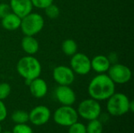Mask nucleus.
Wrapping results in <instances>:
<instances>
[{"mask_svg":"<svg viewBox=\"0 0 134 133\" xmlns=\"http://www.w3.org/2000/svg\"><path fill=\"white\" fill-rule=\"evenodd\" d=\"M13 133H33L32 129L27 124H16L13 129Z\"/></svg>","mask_w":134,"mask_h":133,"instance_id":"23","label":"nucleus"},{"mask_svg":"<svg viewBox=\"0 0 134 133\" xmlns=\"http://www.w3.org/2000/svg\"><path fill=\"white\" fill-rule=\"evenodd\" d=\"M46 15L49 18V19H56L60 15V9L59 7L52 3L49 5H48L46 8L44 9Z\"/></svg>","mask_w":134,"mask_h":133,"instance_id":"20","label":"nucleus"},{"mask_svg":"<svg viewBox=\"0 0 134 133\" xmlns=\"http://www.w3.org/2000/svg\"><path fill=\"white\" fill-rule=\"evenodd\" d=\"M107 100V111L111 115L119 117L130 112V100L126 94L115 92Z\"/></svg>","mask_w":134,"mask_h":133,"instance_id":"3","label":"nucleus"},{"mask_svg":"<svg viewBox=\"0 0 134 133\" xmlns=\"http://www.w3.org/2000/svg\"><path fill=\"white\" fill-rule=\"evenodd\" d=\"M115 92V84L108 74H98L92 78L88 85V93L90 98L97 101L107 100Z\"/></svg>","mask_w":134,"mask_h":133,"instance_id":"1","label":"nucleus"},{"mask_svg":"<svg viewBox=\"0 0 134 133\" xmlns=\"http://www.w3.org/2000/svg\"><path fill=\"white\" fill-rule=\"evenodd\" d=\"M29 122L36 126H41L46 124L51 117V111L46 107L43 105H39L34 107L30 113Z\"/></svg>","mask_w":134,"mask_h":133,"instance_id":"10","label":"nucleus"},{"mask_svg":"<svg viewBox=\"0 0 134 133\" xmlns=\"http://www.w3.org/2000/svg\"><path fill=\"white\" fill-rule=\"evenodd\" d=\"M78 119V112L71 106L62 105L57 108L53 114V120L55 123L64 127L71 126L74 123L77 122Z\"/></svg>","mask_w":134,"mask_h":133,"instance_id":"6","label":"nucleus"},{"mask_svg":"<svg viewBox=\"0 0 134 133\" xmlns=\"http://www.w3.org/2000/svg\"><path fill=\"white\" fill-rule=\"evenodd\" d=\"M70 67L75 74L86 75L91 71V60L82 53H76L71 57Z\"/></svg>","mask_w":134,"mask_h":133,"instance_id":"8","label":"nucleus"},{"mask_svg":"<svg viewBox=\"0 0 134 133\" xmlns=\"http://www.w3.org/2000/svg\"><path fill=\"white\" fill-rule=\"evenodd\" d=\"M11 92V86L6 82L0 83V100L6 99Z\"/></svg>","mask_w":134,"mask_h":133,"instance_id":"21","label":"nucleus"},{"mask_svg":"<svg viewBox=\"0 0 134 133\" xmlns=\"http://www.w3.org/2000/svg\"><path fill=\"white\" fill-rule=\"evenodd\" d=\"M68 128V133H86V125L78 122L74 123Z\"/></svg>","mask_w":134,"mask_h":133,"instance_id":"22","label":"nucleus"},{"mask_svg":"<svg viewBox=\"0 0 134 133\" xmlns=\"http://www.w3.org/2000/svg\"><path fill=\"white\" fill-rule=\"evenodd\" d=\"M7 117V109L2 100H0V122L4 121Z\"/></svg>","mask_w":134,"mask_h":133,"instance_id":"26","label":"nucleus"},{"mask_svg":"<svg viewBox=\"0 0 134 133\" xmlns=\"http://www.w3.org/2000/svg\"><path fill=\"white\" fill-rule=\"evenodd\" d=\"M0 1H3V0H0Z\"/></svg>","mask_w":134,"mask_h":133,"instance_id":"31","label":"nucleus"},{"mask_svg":"<svg viewBox=\"0 0 134 133\" xmlns=\"http://www.w3.org/2000/svg\"><path fill=\"white\" fill-rule=\"evenodd\" d=\"M107 56H108V59L111 65L114 64V63H119V56H118V54L116 53L111 52Z\"/></svg>","mask_w":134,"mask_h":133,"instance_id":"27","label":"nucleus"},{"mask_svg":"<svg viewBox=\"0 0 134 133\" xmlns=\"http://www.w3.org/2000/svg\"><path fill=\"white\" fill-rule=\"evenodd\" d=\"M1 133H13L12 132H9V131H4V132H2H2Z\"/></svg>","mask_w":134,"mask_h":133,"instance_id":"29","label":"nucleus"},{"mask_svg":"<svg viewBox=\"0 0 134 133\" xmlns=\"http://www.w3.org/2000/svg\"><path fill=\"white\" fill-rule=\"evenodd\" d=\"M21 48L27 55L33 56L39 50V42L35 36L24 35L21 39Z\"/></svg>","mask_w":134,"mask_h":133,"instance_id":"15","label":"nucleus"},{"mask_svg":"<svg viewBox=\"0 0 134 133\" xmlns=\"http://www.w3.org/2000/svg\"><path fill=\"white\" fill-rule=\"evenodd\" d=\"M86 133H103V124L97 118L90 121L86 126Z\"/></svg>","mask_w":134,"mask_h":133,"instance_id":"19","label":"nucleus"},{"mask_svg":"<svg viewBox=\"0 0 134 133\" xmlns=\"http://www.w3.org/2000/svg\"><path fill=\"white\" fill-rule=\"evenodd\" d=\"M11 119L16 124H26L29 122V115L28 113L24 111L17 110L12 114Z\"/></svg>","mask_w":134,"mask_h":133,"instance_id":"18","label":"nucleus"},{"mask_svg":"<svg viewBox=\"0 0 134 133\" xmlns=\"http://www.w3.org/2000/svg\"><path fill=\"white\" fill-rule=\"evenodd\" d=\"M34 7L44 9L50 4L53 3V0H31Z\"/></svg>","mask_w":134,"mask_h":133,"instance_id":"24","label":"nucleus"},{"mask_svg":"<svg viewBox=\"0 0 134 133\" xmlns=\"http://www.w3.org/2000/svg\"><path fill=\"white\" fill-rule=\"evenodd\" d=\"M2 132V125H1V124H0V133Z\"/></svg>","mask_w":134,"mask_h":133,"instance_id":"30","label":"nucleus"},{"mask_svg":"<svg viewBox=\"0 0 134 133\" xmlns=\"http://www.w3.org/2000/svg\"><path fill=\"white\" fill-rule=\"evenodd\" d=\"M53 78L59 85H71L74 82L75 76L70 67L60 65L53 70Z\"/></svg>","mask_w":134,"mask_h":133,"instance_id":"9","label":"nucleus"},{"mask_svg":"<svg viewBox=\"0 0 134 133\" xmlns=\"http://www.w3.org/2000/svg\"><path fill=\"white\" fill-rule=\"evenodd\" d=\"M9 6L11 12L20 18L31 13L34 7L31 0H10Z\"/></svg>","mask_w":134,"mask_h":133,"instance_id":"12","label":"nucleus"},{"mask_svg":"<svg viewBox=\"0 0 134 133\" xmlns=\"http://www.w3.org/2000/svg\"><path fill=\"white\" fill-rule=\"evenodd\" d=\"M28 87L32 96L37 99L43 98L48 92V85L46 82L40 77L31 80L28 85Z\"/></svg>","mask_w":134,"mask_h":133,"instance_id":"13","label":"nucleus"},{"mask_svg":"<svg viewBox=\"0 0 134 133\" xmlns=\"http://www.w3.org/2000/svg\"><path fill=\"white\" fill-rule=\"evenodd\" d=\"M77 112L79 116L87 121L97 119L101 114V106L93 98L86 99L79 104Z\"/></svg>","mask_w":134,"mask_h":133,"instance_id":"5","label":"nucleus"},{"mask_svg":"<svg viewBox=\"0 0 134 133\" xmlns=\"http://www.w3.org/2000/svg\"><path fill=\"white\" fill-rule=\"evenodd\" d=\"M61 49L64 54L68 56H72L78 52V44L77 42L71 39H65L61 44Z\"/></svg>","mask_w":134,"mask_h":133,"instance_id":"17","label":"nucleus"},{"mask_svg":"<svg viewBox=\"0 0 134 133\" xmlns=\"http://www.w3.org/2000/svg\"><path fill=\"white\" fill-rule=\"evenodd\" d=\"M21 18L13 13H9L8 15L1 19L2 27L7 31H15L20 28Z\"/></svg>","mask_w":134,"mask_h":133,"instance_id":"16","label":"nucleus"},{"mask_svg":"<svg viewBox=\"0 0 134 133\" xmlns=\"http://www.w3.org/2000/svg\"><path fill=\"white\" fill-rule=\"evenodd\" d=\"M16 71L25 81H31L40 77L42 65L38 59L31 55L21 57L16 63Z\"/></svg>","mask_w":134,"mask_h":133,"instance_id":"2","label":"nucleus"},{"mask_svg":"<svg viewBox=\"0 0 134 133\" xmlns=\"http://www.w3.org/2000/svg\"><path fill=\"white\" fill-rule=\"evenodd\" d=\"M44 24L45 20L43 16L38 13L31 12L21 18L20 28L24 35L35 36L43 29Z\"/></svg>","mask_w":134,"mask_h":133,"instance_id":"4","label":"nucleus"},{"mask_svg":"<svg viewBox=\"0 0 134 133\" xmlns=\"http://www.w3.org/2000/svg\"><path fill=\"white\" fill-rule=\"evenodd\" d=\"M130 111L132 112V113L134 111V102L131 101V100L130 102Z\"/></svg>","mask_w":134,"mask_h":133,"instance_id":"28","label":"nucleus"},{"mask_svg":"<svg viewBox=\"0 0 134 133\" xmlns=\"http://www.w3.org/2000/svg\"><path fill=\"white\" fill-rule=\"evenodd\" d=\"M108 75L115 85H123L130 81L132 71L126 65L116 63L110 66L108 71Z\"/></svg>","mask_w":134,"mask_h":133,"instance_id":"7","label":"nucleus"},{"mask_svg":"<svg viewBox=\"0 0 134 133\" xmlns=\"http://www.w3.org/2000/svg\"><path fill=\"white\" fill-rule=\"evenodd\" d=\"M111 63L107 56L97 55L91 60V70H93L96 73L104 74L108 72Z\"/></svg>","mask_w":134,"mask_h":133,"instance_id":"14","label":"nucleus"},{"mask_svg":"<svg viewBox=\"0 0 134 133\" xmlns=\"http://www.w3.org/2000/svg\"><path fill=\"white\" fill-rule=\"evenodd\" d=\"M9 13H11V8L9 6V4L5 3V2H1L0 3V19H2Z\"/></svg>","mask_w":134,"mask_h":133,"instance_id":"25","label":"nucleus"},{"mask_svg":"<svg viewBox=\"0 0 134 133\" xmlns=\"http://www.w3.org/2000/svg\"><path fill=\"white\" fill-rule=\"evenodd\" d=\"M54 95L57 100L64 106H72L76 100V95L70 85H58Z\"/></svg>","mask_w":134,"mask_h":133,"instance_id":"11","label":"nucleus"}]
</instances>
